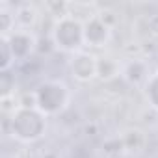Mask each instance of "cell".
Segmentation results:
<instances>
[{"mask_svg": "<svg viewBox=\"0 0 158 158\" xmlns=\"http://www.w3.org/2000/svg\"><path fill=\"white\" fill-rule=\"evenodd\" d=\"M47 115L41 114L37 108H24L19 106L8 119L10 134L13 139L24 145L37 143L47 134Z\"/></svg>", "mask_w": 158, "mask_h": 158, "instance_id": "obj_1", "label": "cell"}, {"mask_svg": "<svg viewBox=\"0 0 158 158\" xmlns=\"http://www.w3.org/2000/svg\"><path fill=\"white\" fill-rule=\"evenodd\" d=\"M35 108L47 117L61 115L71 104V89L61 80H45L35 89Z\"/></svg>", "mask_w": 158, "mask_h": 158, "instance_id": "obj_2", "label": "cell"}, {"mask_svg": "<svg viewBox=\"0 0 158 158\" xmlns=\"http://www.w3.org/2000/svg\"><path fill=\"white\" fill-rule=\"evenodd\" d=\"M50 39L54 43V48L65 54H76L84 50V23L73 15H67L63 19L54 21L50 30Z\"/></svg>", "mask_w": 158, "mask_h": 158, "instance_id": "obj_3", "label": "cell"}, {"mask_svg": "<svg viewBox=\"0 0 158 158\" xmlns=\"http://www.w3.org/2000/svg\"><path fill=\"white\" fill-rule=\"evenodd\" d=\"M97 58L99 56H95L91 52H86V50L73 54L71 61H69L71 76L80 84H88V82L95 80L97 78Z\"/></svg>", "mask_w": 158, "mask_h": 158, "instance_id": "obj_4", "label": "cell"}, {"mask_svg": "<svg viewBox=\"0 0 158 158\" xmlns=\"http://www.w3.org/2000/svg\"><path fill=\"white\" fill-rule=\"evenodd\" d=\"M112 28L106 26L97 15H91L88 21H84V41L86 47L91 48H104L112 39Z\"/></svg>", "mask_w": 158, "mask_h": 158, "instance_id": "obj_5", "label": "cell"}, {"mask_svg": "<svg viewBox=\"0 0 158 158\" xmlns=\"http://www.w3.org/2000/svg\"><path fill=\"white\" fill-rule=\"evenodd\" d=\"M11 52L15 56V61H28L30 56L37 50V37L30 30H15L11 35H8Z\"/></svg>", "mask_w": 158, "mask_h": 158, "instance_id": "obj_6", "label": "cell"}, {"mask_svg": "<svg viewBox=\"0 0 158 158\" xmlns=\"http://www.w3.org/2000/svg\"><path fill=\"white\" fill-rule=\"evenodd\" d=\"M151 74L152 73L149 71V63L143 58H128L125 63H121V76L128 86L143 88Z\"/></svg>", "mask_w": 158, "mask_h": 158, "instance_id": "obj_7", "label": "cell"}, {"mask_svg": "<svg viewBox=\"0 0 158 158\" xmlns=\"http://www.w3.org/2000/svg\"><path fill=\"white\" fill-rule=\"evenodd\" d=\"M121 76V63L114 58H97V78L102 82H110L114 78Z\"/></svg>", "mask_w": 158, "mask_h": 158, "instance_id": "obj_8", "label": "cell"}, {"mask_svg": "<svg viewBox=\"0 0 158 158\" xmlns=\"http://www.w3.org/2000/svg\"><path fill=\"white\" fill-rule=\"evenodd\" d=\"M121 139H123L125 152H139V151H143L145 141H147L143 130H139V128H136V127H134V128H127V130L121 134Z\"/></svg>", "mask_w": 158, "mask_h": 158, "instance_id": "obj_9", "label": "cell"}, {"mask_svg": "<svg viewBox=\"0 0 158 158\" xmlns=\"http://www.w3.org/2000/svg\"><path fill=\"white\" fill-rule=\"evenodd\" d=\"M37 17H39V13H37L35 6H32V4H21L15 8V21H17L19 30L32 28L37 23Z\"/></svg>", "mask_w": 158, "mask_h": 158, "instance_id": "obj_10", "label": "cell"}, {"mask_svg": "<svg viewBox=\"0 0 158 158\" xmlns=\"http://www.w3.org/2000/svg\"><path fill=\"white\" fill-rule=\"evenodd\" d=\"M15 11H11L8 4H0V37L11 35L15 32Z\"/></svg>", "mask_w": 158, "mask_h": 158, "instance_id": "obj_11", "label": "cell"}, {"mask_svg": "<svg viewBox=\"0 0 158 158\" xmlns=\"http://www.w3.org/2000/svg\"><path fill=\"white\" fill-rule=\"evenodd\" d=\"M141 91H143V97H145V102L149 104V108L158 112V73H152L149 76V80L145 82Z\"/></svg>", "mask_w": 158, "mask_h": 158, "instance_id": "obj_12", "label": "cell"}, {"mask_svg": "<svg viewBox=\"0 0 158 158\" xmlns=\"http://www.w3.org/2000/svg\"><path fill=\"white\" fill-rule=\"evenodd\" d=\"M15 88H17L15 73H11V71H0V101L13 99L15 97Z\"/></svg>", "mask_w": 158, "mask_h": 158, "instance_id": "obj_13", "label": "cell"}, {"mask_svg": "<svg viewBox=\"0 0 158 158\" xmlns=\"http://www.w3.org/2000/svg\"><path fill=\"white\" fill-rule=\"evenodd\" d=\"M15 65V56L11 52L8 37H0V71H11Z\"/></svg>", "mask_w": 158, "mask_h": 158, "instance_id": "obj_14", "label": "cell"}, {"mask_svg": "<svg viewBox=\"0 0 158 158\" xmlns=\"http://www.w3.org/2000/svg\"><path fill=\"white\" fill-rule=\"evenodd\" d=\"M97 17L106 24V26H110L112 30L115 28V24H117V15L112 11V10H102L101 13H97Z\"/></svg>", "mask_w": 158, "mask_h": 158, "instance_id": "obj_15", "label": "cell"}, {"mask_svg": "<svg viewBox=\"0 0 158 158\" xmlns=\"http://www.w3.org/2000/svg\"><path fill=\"white\" fill-rule=\"evenodd\" d=\"M147 30H149V35L158 37V15H151L147 19Z\"/></svg>", "mask_w": 158, "mask_h": 158, "instance_id": "obj_16", "label": "cell"}, {"mask_svg": "<svg viewBox=\"0 0 158 158\" xmlns=\"http://www.w3.org/2000/svg\"><path fill=\"white\" fill-rule=\"evenodd\" d=\"M154 73H158V56H156V61H154Z\"/></svg>", "mask_w": 158, "mask_h": 158, "instance_id": "obj_17", "label": "cell"}]
</instances>
